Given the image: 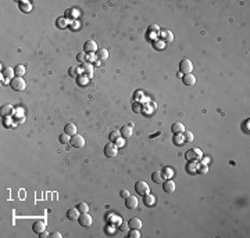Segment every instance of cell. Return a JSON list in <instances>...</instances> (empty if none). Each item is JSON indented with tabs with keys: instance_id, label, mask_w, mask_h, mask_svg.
<instances>
[{
	"instance_id": "obj_1",
	"label": "cell",
	"mask_w": 250,
	"mask_h": 238,
	"mask_svg": "<svg viewBox=\"0 0 250 238\" xmlns=\"http://www.w3.org/2000/svg\"><path fill=\"white\" fill-rule=\"evenodd\" d=\"M10 86H11L13 90H15V92H22V90H25V86H27V83H25V80L22 79V78H18V76H15V78L11 79Z\"/></svg>"
},
{
	"instance_id": "obj_2",
	"label": "cell",
	"mask_w": 250,
	"mask_h": 238,
	"mask_svg": "<svg viewBox=\"0 0 250 238\" xmlns=\"http://www.w3.org/2000/svg\"><path fill=\"white\" fill-rule=\"evenodd\" d=\"M192 69H193V64H192L190 60L188 58L181 60V62H179V72L185 75V73H192Z\"/></svg>"
},
{
	"instance_id": "obj_3",
	"label": "cell",
	"mask_w": 250,
	"mask_h": 238,
	"mask_svg": "<svg viewBox=\"0 0 250 238\" xmlns=\"http://www.w3.org/2000/svg\"><path fill=\"white\" fill-rule=\"evenodd\" d=\"M135 190L139 195H146L150 192V187L146 181H136L135 184Z\"/></svg>"
},
{
	"instance_id": "obj_4",
	"label": "cell",
	"mask_w": 250,
	"mask_h": 238,
	"mask_svg": "<svg viewBox=\"0 0 250 238\" xmlns=\"http://www.w3.org/2000/svg\"><path fill=\"white\" fill-rule=\"evenodd\" d=\"M70 144H71L72 147H75V148H82V147L85 146V139H83L81 134H74V136H71Z\"/></svg>"
},
{
	"instance_id": "obj_5",
	"label": "cell",
	"mask_w": 250,
	"mask_h": 238,
	"mask_svg": "<svg viewBox=\"0 0 250 238\" xmlns=\"http://www.w3.org/2000/svg\"><path fill=\"white\" fill-rule=\"evenodd\" d=\"M78 221L82 227H91L93 219H92L91 215H88V212H86V213H81V216L78 217Z\"/></svg>"
},
{
	"instance_id": "obj_6",
	"label": "cell",
	"mask_w": 250,
	"mask_h": 238,
	"mask_svg": "<svg viewBox=\"0 0 250 238\" xmlns=\"http://www.w3.org/2000/svg\"><path fill=\"white\" fill-rule=\"evenodd\" d=\"M117 146H115L114 143H108L107 146L104 147V155L107 156V158H114L115 155H117Z\"/></svg>"
},
{
	"instance_id": "obj_7",
	"label": "cell",
	"mask_w": 250,
	"mask_h": 238,
	"mask_svg": "<svg viewBox=\"0 0 250 238\" xmlns=\"http://www.w3.org/2000/svg\"><path fill=\"white\" fill-rule=\"evenodd\" d=\"M201 156V152L199 148H195V150H188L186 152H185V158H186V161H196L197 158H200Z\"/></svg>"
},
{
	"instance_id": "obj_8",
	"label": "cell",
	"mask_w": 250,
	"mask_h": 238,
	"mask_svg": "<svg viewBox=\"0 0 250 238\" xmlns=\"http://www.w3.org/2000/svg\"><path fill=\"white\" fill-rule=\"evenodd\" d=\"M83 51H85L86 54L96 53V51H97V44H96V42H93V40L85 42V44H83Z\"/></svg>"
},
{
	"instance_id": "obj_9",
	"label": "cell",
	"mask_w": 250,
	"mask_h": 238,
	"mask_svg": "<svg viewBox=\"0 0 250 238\" xmlns=\"http://www.w3.org/2000/svg\"><path fill=\"white\" fill-rule=\"evenodd\" d=\"M81 71H82V75H85L88 79L93 76V65H92V64H88V62L82 64Z\"/></svg>"
},
{
	"instance_id": "obj_10",
	"label": "cell",
	"mask_w": 250,
	"mask_h": 238,
	"mask_svg": "<svg viewBox=\"0 0 250 238\" xmlns=\"http://www.w3.org/2000/svg\"><path fill=\"white\" fill-rule=\"evenodd\" d=\"M163 190H164L167 194H171V192L175 191V183L172 181L171 179H167L165 181H163Z\"/></svg>"
},
{
	"instance_id": "obj_11",
	"label": "cell",
	"mask_w": 250,
	"mask_h": 238,
	"mask_svg": "<svg viewBox=\"0 0 250 238\" xmlns=\"http://www.w3.org/2000/svg\"><path fill=\"white\" fill-rule=\"evenodd\" d=\"M44 230H46V224H44L43 220H38L32 224V231H34V233L40 234L42 231H44Z\"/></svg>"
},
{
	"instance_id": "obj_12",
	"label": "cell",
	"mask_w": 250,
	"mask_h": 238,
	"mask_svg": "<svg viewBox=\"0 0 250 238\" xmlns=\"http://www.w3.org/2000/svg\"><path fill=\"white\" fill-rule=\"evenodd\" d=\"M120 134L122 139H129L131 136L133 134V130H132V125H128V126H122L120 130Z\"/></svg>"
},
{
	"instance_id": "obj_13",
	"label": "cell",
	"mask_w": 250,
	"mask_h": 238,
	"mask_svg": "<svg viewBox=\"0 0 250 238\" xmlns=\"http://www.w3.org/2000/svg\"><path fill=\"white\" fill-rule=\"evenodd\" d=\"M182 82H184L185 86H195L196 78H195V75H192V73H185V75L182 76Z\"/></svg>"
},
{
	"instance_id": "obj_14",
	"label": "cell",
	"mask_w": 250,
	"mask_h": 238,
	"mask_svg": "<svg viewBox=\"0 0 250 238\" xmlns=\"http://www.w3.org/2000/svg\"><path fill=\"white\" fill-rule=\"evenodd\" d=\"M160 37H161V40L164 42V43H171V42L174 40V35H172L171 31H163V32H160Z\"/></svg>"
},
{
	"instance_id": "obj_15",
	"label": "cell",
	"mask_w": 250,
	"mask_h": 238,
	"mask_svg": "<svg viewBox=\"0 0 250 238\" xmlns=\"http://www.w3.org/2000/svg\"><path fill=\"white\" fill-rule=\"evenodd\" d=\"M125 206L128 209H136L138 208V198L136 197H128L125 198Z\"/></svg>"
},
{
	"instance_id": "obj_16",
	"label": "cell",
	"mask_w": 250,
	"mask_h": 238,
	"mask_svg": "<svg viewBox=\"0 0 250 238\" xmlns=\"http://www.w3.org/2000/svg\"><path fill=\"white\" fill-rule=\"evenodd\" d=\"M128 227L132 228V230H140L142 228V221H140V219L133 217L128 221Z\"/></svg>"
},
{
	"instance_id": "obj_17",
	"label": "cell",
	"mask_w": 250,
	"mask_h": 238,
	"mask_svg": "<svg viewBox=\"0 0 250 238\" xmlns=\"http://www.w3.org/2000/svg\"><path fill=\"white\" fill-rule=\"evenodd\" d=\"M171 131L174 134H182L185 131V126L181 123V122H175V123L171 126Z\"/></svg>"
},
{
	"instance_id": "obj_18",
	"label": "cell",
	"mask_w": 250,
	"mask_h": 238,
	"mask_svg": "<svg viewBox=\"0 0 250 238\" xmlns=\"http://www.w3.org/2000/svg\"><path fill=\"white\" fill-rule=\"evenodd\" d=\"M64 133L70 134V136H74V134H76V125L72 123V122L67 123L65 126H64Z\"/></svg>"
},
{
	"instance_id": "obj_19",
	"label": "cell",
	"mask_w": 250,
	"mask_h": 238,
	"mask_svg": "<svg viewBox=\"0 0 250 238\" xmlns=\"http://www.w3.org/2000/svg\"><path fill=\"white\" fill-rule=\"evenodd\" d=\"M143 204L146 205V206H153V205L156 204V197L152 194H146L143 195Z\"/></svg>"
},
{
	"instance_id": "obj_20",
	"label": "cell",
	"mask_w": 250,
	"mask_h": 238,
	"mask_svg": "<svg viewBox=\"0 0 250 238\" xmlns=\"http://www.w3.org/2000/svg\"><path fill=\"white\" fill-rule=\"evenodd\" d=\"M67 217L70 219V220H78L79 217V211L78 208H71L68 212H67Z\"/></svg>"
},
{
	"instance_id": "obj_21",
	"label": "cell",
	"mask_w": 250,
	"mask_h": 238,
	"mask_svg": "<svg viewBox=\"0 0 250 238\" xmlns=\"http://www.w3.org/2000/svg\"><path fill=\"white\" fill-rule=\"evenodd\" d=\"M96 57H97V61H106L108 57V51L106 49H102V50H97L96 51Z\"/></svg>"
},
{
	"instance_id": "obj_22",
	"label": "cell",
	"mask_w": 250,
	"mask_h": 238,
	"mask_svg": "<svg viewBox=\"0 0 250 238\" xmlns=\"http://www.w3.org/2000/svg\"><path fill=\"white\" fill-rule=\"evenodd\" d=\"M13 112H14V107L10 104L2 107V117H10V115H13Z\"/></svg>"
},
{
	"instance_id": "obj_23",
	"label": "cell",
	"mask_w": 250,
	"mask_h": 238,
	"mask_svg": "<svg viewBox=\"0 0 250 238\" xmlns=\"http://www.w3.org/2000/svg\"><path fill=\"white\" fill-rule=\"evenodd\" d=\"M20 10L22 11V12H29L31 10H32V6H31V3L29 2H24V0H22V2H20Z\"/></svg>"
},
{
	"instance_id": "obj_24",
	"label": "cell",
	"mask_w": 250,
	"mask_h": 238,
	"mask_svg": "<svg viewBox=\"0 0 250 238\" xmlns=\"http://www.w3.org/2000/svg\"><path fill=\"white\" fill-rule=\"evenodd\" d=\"M152 180L154 183H157V184H159V183H163L164 181V176H163V173L161 172H154L152 175Z\"/></svg>"
},
{
	"instance_id": "obj_25",
	"label": "cell",
	"mask_w": 250,
	"mask_h": 238,
	"mask_svg": "<svg viewBox=\"0 0 250 238\" xmlns=\"http://www.w3.org/2000/svg\"><path fill=\"white\" fill-rule=\"evenodd\" d=\"M2 73H3V76H4L6 79H11L13 76L15 75V73H14V69L10 68V67H6V68L3 69V72H2Z\"/></svg>"
},
{
	"instance_id": "obj_26",
	"label": "cell",
	"mask_w": 250,
	"mask_h": 238,
	"mask_svg": "<svg viewBox=\"0 0 250 238\" xmlns=\"http://www.w3.org/2000/svg\"><path fill=\"white\" fill-rule=\"evenodd\" d=\"M14 73H15V76H18V78H22V75H25V67L24 65H17L14 68Z\"/></svg>"
},
{
	"instance_id": "obj_27",
	"label": "cell",
	"mask_w": 250,
	"mask_h": 238,
	"mask_svg": "<svg viewBox=\"0 0 250 238\" xmlns=\"http://www.w3.org/2000/svg\"><path fill=\"white\" fill-rule=\"evenodd\" d=\"M108 139H110L111 143H115L118 139H121V134H120V130H114L110 133V136H108Z\"/></svg>"
},
{
	"instance_id": "obj_28",
	"label": "cell",
	"mask_w": 250,
	"mask_h": 238,
	"mask_svg": "<svg viewBox=\"0 0 250 238\" xmlns=\"http://www.w3.org/2000/svg\"><path fill=\"white\" fill-rule=\"evenodd\" d=\"M68 75L72 76V78H78V76H79V68H78V67H70Z\"/></svg>"
},
{
	"instance_id": "obj_29",
	"label": "cell",
	"mask_w": 250,
	"mask_h": 238,
	"mask_svg": "<svg viewBox=\"0 0 250 238\" xmlns=\"http://www.w3.org/2000/svg\"><path fill=\"white\" fill-rule=\"evenodd\" d=\"M174 144L175 146H184L185 144L184 136H182V134H175L174 136Z\"/></svg>"
},
{
	"instance_id": "obj_30",
	"label": "cell",
	"mask_w": 250,
	"mask_h": 238,
	"mask_svg": "<svg viewBox=\"0 0 250 238\" xmlns=\"http://www.w3.org/2000/svg\"><path fill=\"white\" fill-rule=\"evenodd\" d=\"M59 141L61 144H67V143H70V141H71V137H70V134L63 133V134H60V136H59Z\"/></svg>"
},
{
	"instance_id": "obj_31",
	"label": "cell",
	"mask_w": 250,
	"mask_h": 238,
	"mask_svg": "<svg viewBox=\"0 0 250 238\" xmlns=\"http://www.w3.org/2000/svg\"><path fill=\"white\" fill-rule=\"evenodd\" d=\"M182 136H184L185 143H190V141H193V134H192V131L185 130L184 133H182Z\"/></svg>"
},
{
	"instance_id": "obj_32",
	"label": "cell",
	"mask_w": 250,
	"mask_h": 238,
	"mask_svg": "<svg viewBox=\"0 0 250 238\" xmlns=\"http://www.w3.org/2000/svg\"><path fill=\"white\" fill-rule=\"evenodd\" d=\"M78 211H79V213H86V212L89 211V206H88V204L86 202H81V204H78Z\"/></svg>"
},
{
	"instance_id": "obj_33",
	"label": "cell",
	"mask_w": 250,
	"mask_h": 238,
	"mask_svg": "<svg viewBox=\"0 0 250 238\" xmlns=\"http://www.w3.org/2000/svg\"><path fill=\"white\" fill-rule=\"evenodd\" d=\"M147 31H149L150 33H153V35H156V33L159 35L160 33V27L157 24H152L149 28H147Z\"/></svg>"
},
{
	"instance_id": "obj_34",
	"label": "cell",
	"mask_w": 250,
	"mask_h": 238,
	"mask_svg": "<svg viewBox=\"0 0 250 238\" xmlns=\"http://www.w3.org/2000/svg\"><path fill=\"white\" fill-rule=\"evenodd\" d=\"M88 78H86L85 75H81V76H78V78H76V83H78L79 86H86L88 85Z\"/></svg>"
},
{
	"instance_id": "obj_35",
	"label": "cell",
	"mask_w": 250,
	"mask_h": 238,
	"mask_svg": "<svg viewBox=\"0 0 250 238\" xmlns=\"http://www.w3.org/2000/svg\"><path fill=\"white\" fill-rule=\"evenodd\" d=\"M56 25L59 28H65L67 27V20H65V18H59L57 22H56Z\"/></svg>"
},
{
	"instance_id": "obj_36",
	"label": "cell",
	"mask_w": 250,
	"mask_h": 238,
	"mask_svg": "<svg viewBox=\"0 0 250 238\" xmlns=\"http://www.w3.org/2000/svg\"><path fill=\"white\" fill-rule=\"evenodd\" d=\"M128 237H131V238H139L140 237L139 230H132V228H131V231L128 233Z\"/></svg>"
},
{
	"instance_id": "obj_37",
	"label": "cell",
	"mask_w": 250,
	"mask_h": 238,
	"mask_svg": "<svg viewBox=\"0 0 250 238\" xmlns=\"http://www.w3.org/2000/svg\"><path fill=\"white\" fill-rule=\"evenodd\" d=\"M164 173L165 175H163V176L167 179H171L172 176H174V172H172V169H169V168H164Z\"/></svg>"
},
{
	"instance_id": "obj_38",
	"label": "cell",
	"mask_w": 250,
	"mask_h": 238,
	"mask_svg": "<svg viewBox=\"0 0 250 238\" xmlns=\"http://www.w3.org/2000/svg\"><path fill=\"white\" fill-rule=\"evenodd\" d=\"M76 60H78L79 62L85 64L86 62V53H79L78 56H76Z\"/></svg>"
},
{
	"instance_id": "obj_39",
	"label": "cell",
	"mask_w": 250,
	"mask_h": 238,
	"mask_svg": "<svg viewBox=\"0 0 250 238\" xmlns=\"http://www.w3.org/2000/svg\"><path fill=\"white\" fill-rule=\"evenodd\" d=\"M199 172L201 173V175H206V173L208 172V166L206 165V163H203V165L199 166Z\"/></svg>"
},
{
	"instance_id": "obj_40",
	"label": "cell",
	"mask_w": 250,
	"mask_h": 238,
	"mask_svg": "<svg viewBox=\"0 0 250 238\" xmlns=\"http://www.w3.org/2000/svg\"><path fill=\"white\" fill-rule=\"evenodd\" d=\"M120 195H121V197H122V198L125 199V198H128V197H129V191H128V190H121Z\"/></svg>"
},
{
	"instance_id": "obj_41",
	"label": "cell",
	"mask_w": 250,
	"mask_h": 238,
	"mask_svg": "<svg viewBox=\"0 0 250 238\" xmlns=\"http://www.w3.org/2000/svg\"><path fill=\"white\" fill-rule=\"evenodd\" d=\"M49 237L52 238H61V233H59V231H54V233H50Z\"/></svg>"
},
{
	"instance_id": "obj_42",
	"label": "cell",
	"mask_w": 250,
	"mask_h": 238,
	"mask_svg": "<svg viewBox=\"0 0 250 238\" xmlns=\"http://www.w3.org/2000/svg\"><path fill=\"white\" fill-rule=\"evenodd\" d=\"M39 237L40 238H46V237H49V233H47V231H42V233L39 234Z\"/></svg>"
},
{
	"instance_id": "obj_43",
	"label": "cell",
	"mask_w": 250,
	"mask_h": 238,
	"mask_svg": "<svg viewBox=\"0 0 250 238\" xmlns=\"http://www.w3.org/2000/svg\"><path fill=\"white\" fill-rule=\"evenodd\" d=\"M122 144H124V140H122V139H118L117 141H115V146H117V147L122 146Z\"/></svg>"
},
{
	"instance_id": "obj_44",
	"label": "cell",
	"mask_w": 250,
	"mask_h": 238,
	"mask_svg": "<svg viewBox=\"0 0 250 238\" xmlns=\"http://www.w3.org/2000/svg\"><path fill=\"white\" fill-rule=\"evenodd\" d=\"M139 108H140L139 104H135V105H133V111H139Z\"/></svg>"
},
{
	"instance_id": "obj_45",
	"label": "cell",
	"mask_w": 250,
	"mask_h": 238,
	"mask_svg": "<svg viewBox=\"0 0 250 238\" xmlns=\"http://www.w3.org/2000/svg\"><path fill=\"white\" fill-rule=\"evenodd\" d=\"M125 228H127V224H121L120 226V230H125Z\"/></svg>"
}]
</instances>
